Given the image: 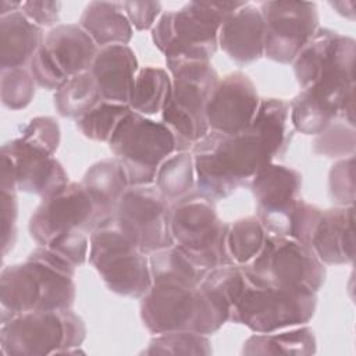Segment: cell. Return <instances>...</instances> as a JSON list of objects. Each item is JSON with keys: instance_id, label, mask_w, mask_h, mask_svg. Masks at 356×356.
<instances>
[{"instance_id": "cell-18", "label": "cell", "mask_w": 356, "mask_h": 356, "mask_svg": "<svg viewBox=\"0 0 356 356\" xmlns=\"http://www.w3.org/2000/svg\"><path fill=\"white\" fill-rule=\"evenodd\" d=\"M218 46L238 65L264 56V21L259 7L246 1L220 26Z\"/></svg>"}, {"instance_id": "cell-5", "label": "cell", "mask_w": 356, "mask_h": 356, "mask_svg": "<svg viewBox=\"0 0 356 356\" xmlns=\"http://www.w3.org/2000/svg\"><path fill=\"white\" fill-rule=\"evenodd\" d=\"M171 89L161 110V122L175 139V152L191 150L210 131L206 107L220 81L209 61L168 63Z\"/></svg>"}, {"instance_id": "cell-25", "label": "cell", "mask_w": 356, "mask_h": 356, "mask_svg": "<svg viewBox=\"0 0 356 356\" xmlns=\"http://www.w3.org/2000/svg\"><path fill=\"white\" fill-rule=\"evenodd\" d=\"M249 185L256 209H273L299 199L302 175L291 167L271 161L252 177Z\"/></svg>"}, {"instance_id": "cell-21", "label": "cell", "mask_w": 356, "mask_h": 356, "mask_svg": "<svg viewBox=\"0 0 356 356\" xmlns=\"http://www.w3.org/2000/svg\"><path fill=\"white\" fill-rule=\"evenodd\" d=\"M138 67L135 51L128 44H111L99 49L89 71L103 100L128 104Z\"/></svg>"}, {"instance_id": "cell-26", "label": "cell", "mask_w": 356, "mask_h": 356, "mask_svg": "<svg viewBox=\"0 0 356 356\" xmlns=\"http://www.w3.org/2000/svg\"><path fill=\"white\" fill-rule=\"evenodd\" d=\"M314 331L303 325L291 327L274 332H254L242 346L246 356H309L316 353Z\"/></svg>"}, {"instance_id": "cell-30", "label": "cell", "mask_w": 356, "mask_h": 356, "mask_svg": "<svg viewBox=\"0 0 356 356\" xmlns=\"http://www.w3.org/2000/svg\"><path fill=\"white\" fill-rule=\"evenodd\" d=\"M102 99L90 71L68 78L54 93V107L61 117L78 118Z\"/></svg>"}, {"instance_id": "cell-29", "label": "cell", "mask_w": 356, "mask_h": 356, "mask_svg": "<svg viewBox=\"0 0 356 356\" xmlns=\"http://www.w3.org/2000/svg\"><path fill=\"white\" fill-rule=\"evenodd\" d=\"M171 89V75L159 67H143L138 71L128 106L142 115L161 113Z\"/></svg>"}, {"instance_id": "cell-34", "label": "cell", "mask_w": 356, "mask_h": 356, "mask_svg": "<svg viewBox=\"0 0 356 356\" xmlns=\"http://www.w3.org/2000/svg\"><path fill=\"white\" fill-rule=\"evenodd\" d=\"M213 353L207 335L193 331H168L154 334L142 355H195L209 356Z\"/></svg>"}, {"instance_id": "cell-44", "label": "cell", "mask_w": 356, "mask_h": 356, "mask_svg": "<svg viewBox=\"0 0 356 356\" xmlns=\"http://www.w3.org/2000/svg\"><path fill=\"white\" fill-rule=\"evenodd\" d=\"M330 6L342 17L350 21L355 19V1H330Z\"/></svg>"}, {"instance_id": "cell-23", "label": "cell", "mask_w": 356, "mask_h": 356, "mask_svg": "<svg viewBox=\"0 0 356 356\" xmlns=\"http://www.w3.org/2000/svg\"><path fill=\"white\" fill-rule=\"evenodd\" d=\"M81 184L95 204L97 224L115 213L121 196L129 188L124 170L115 159L93 163L85 171Z\"/></svg>"}, {"instance_id": "cell-3", "label": "cell", "mask_w": 356, "mask_h": 356, "mask_svg": "<svg viewBox=\"0 0 356 356\" xmlns=\"http://www.w3.org/2000/svg\"><path fill=\"white\" fill-rule=\"evenodd\" d=\"M232 305L218 293L171 281L152 282L140 298V320L152 334L193 331L217 332L231 317Z\"/></svg>"}, {"instance_id": "cell-24", "label": "cell", "mask_w": 356, "mask_h": 356, "mask_svg": "<svg viewBox=\"0 0 356 356\" xmlns=\"http://www.w3.org/2000/svg\"><path fill=\"white\" fill-rule=\"evenodd\" d=\"M78 24L99 49L111 44H128L134 35L122 4L115 1H90L83 8Z\"/></svg>"}, {"instance_id": "cell-16", "label": "cell", "mask_w": 356, "mask_h": 356, "mask_svg": "<svg viewBox=\"0 0 356 356\" xmlns=\"http://www.w3.org/2000/svg\"><path fill=\"white\" fill-rule=\"evenodd\" d=\"M256 85L243 72L235 71L218 81L206 107L210 131L239 134L245 131L259 107Z\"/></svg>"}, {"instance_id": "cell-35", "label": "cell", "mask_w": 356, "mask_h": 356, "mask_svg": "<svg viewBox=\"0 0 356 356\" xmlns=\"http://www.w3.org/2000/svg\"><path fill=\"white\" fill-rule=\"evenodd\" d=\"M36 82L29 68L1 70L0 74V99L4 107L10 110H22L31 104L35 96Z\"/></svg>"}, {"instance_id": "cell-12", "label": "cell", "mask_w": 356, "mask_h": 356, "mask_svg": "<svg viewBox=\"0 0 356 356\" xmlns=\"http://www.w3.org/2000/svg\"><path fill=\"white\" fill-rule=\"evenodd\" d=\"M121 228L146 256L174 243L170 231V204L154 184L129 186L115 213Z\"/></svg>"}, {"instance_id": "cell-11", "label": "cell", "mask_w": 356, "mask_h": 356, "mask_svg": "<svg viewBox=\"0 0 356 356\" xmlns=\"http://www.w3.org/2000/svg\"><path fill=\"white\" fill-rule=\"evenodd\" d=\"M317 307V293L274 286L246 285L229 320L253 332H274L307 324Z\"/></svg>"}, {"instance_id": "cell-43", "label": "cell", "mask_w": 356, "mask_h": 356, "mask_svg": "<svg viewBox=\"0 0 356 356\" xmlns=\"http://www.w3.org/2000/svg\"><path fill=\"white\" fill-rule=\"evenodd\" d=\"M61 1L47 0H29L21 3V11L35 25L43 28H54L60 18Z\"/></svg>"}, {"instance_id": "cell-9", "label": "cell", "mask_w": 356, "mask_h": 356, "mask_svg": "<svg viewBox=\"0 0 356 356\" xmlns=\"http://www.w3.org/2000/svg\"><path fill=\"white\" fill-rule=\"evenodd\" d=\"M227 228L228 224L217 216L214 200L197 191L170 206L174 243L206 270L232 263L227 252Z\"/></svg>"}, {"instance_id": "cell-1", "label": "cell", "mask_w": 356, "mask_h": 356, "mask_svg": "<svg viewBox=\"0 0 356 356\" xmlns=\"http://www.w3.org/2000/svg\"><path fill=\"white\" fill-rule=\"evenodd\" d=\"M75 268L46 246L33 249L24 263L6 266L0 273V321L33 310L71 309Z\"/></svg>"}, {"instance_id": "cell-36", "label": "cell", "mask_w": 356, "mask_h": 356, "mask_svg": "<svg viewBox=\"0 0 356 356\" xmlns=\"http://www.w3.org/2000/svg\"><path fill=\"white\" fill-rule=\"evenodd\" d=\"M356 132L355 127L346 122H331L313 143V152L328 159H345L355 156Z\"/></svg>"}, {"instance_id": "cell-15", "label": "cell", "mask_w": 356, "mask_h": 356, "mask_svg": "<svg viewBox=\"0 0 356 356\" xmlns=\"http://www.w3.org/2000/svg\"><path fill=\"white\" fill-rule=\"evenodd\" d=\"M96 224V209L88 192L81 182H68L42 199L29 218L28 229L39 246H47L63 234L78 228L92 231Z\"/></svg>"}, {"instance_id": "cell-40", "label": "cell", "mask_w": 356, "mask_h": 356, "mask_svg": "<svg viewBox=\"0 0 356 356\" xmlns=\"http://www.w3.org/2000/svg\"><path fill=\"white\" fill-rule=\"evenodd\" d=\"M1 199V248L6 256L14 246L17 239V218H18V200L17 192L0 191Z\"/></svg>"}, {"instance_id": "cell-4", "label": "cell", "mask_w": 356, "mask_h": 356, "mask_svg": "<svg viewBox=\"0 0 356 356\" xmlns=\"http://www.w3.org/2000/svg\"><path fill=\"white\" fill-rule=\"evenodd\" d=\"M246 1H189L179 10L165 11L152 28V40L164 54L165 64L209 61L218 47L222 22Z\"/></svg>"}, {"instance_id": "cell-38", "label": "cell", "mask_w": 356, "mask_h": 356, "mask_svg": "<svg viewBox=\"0 0 356 356\" xmlns=\"http://www.w3.org/2000/svg\"><path fill=\"white\" fill-rule=\"evenodd\" d=\"M60 134L61 132L57 120L49 115H42L32 118L22 128L19 138L29 145L54 156L60 146Z\"/></svg>"}, {"instance_id": "cell-13", "label": "cell", "mask_w": 356, "mask_h": 356, "mask_svg": "<svg viewBox=\"0 0 356 356\" xmlns=\"http://www.w3.org/2000/svg\"><path fill=\"white\" fill-rule=\"evenodd\" d=\"M0 156V191H21L44 199L70 182L67 171L53 154L19 136L6 142Z\"/></svg>"}, {"instance_id": "cell-39", "label": "cell", "mask_w": 356, "mask_h": 356, "mask_svg": "<svg viewBox=\"0 0 356 356\" xmlns=\"http://www.w3.org/2000/svg\"><path fill=\"white\" fill-rule=\"evenodd\" d=\"M46 248L58 253L75 267H79L89 256V235L85 229H72L56 238Z\"/></svg>"}, {"instance_id": "cell-17", "label": "cell", "mask_w": 356, "mask_h": 356, "mask_svg": "<svg viewBox=\"0 0 356 356\" xmlns=\"http://www.w3.org/2000/svg\"><path fill=\"white\" fill-rule=\"evenodd\" d=\"M355 56L353 38L318 28L292 61L296 82L300 89H306L330 70L353 71Z\"/></svg>"}, {"instance_id": "cell-45", "label": "cell", "mask_w": 356, "mask_h": 356, "mask_svg": "<svg viewBox=\"0 0 356 356\" xmlns=\"http://www.w3.org/2000/svg\"><path fill=\"white\" fill-rule=\"evenodd\" d=\"M21 3L22 1H8V0H3L1 1V7H0V15H6L10 14L13 11H17L21 8Z\"/></svg>"}, {"instance_id": "cell-20", "label": "cell", "mask_w": 356, "mask_h": 356, "mask_svg": "<svg viewBox=\"0 0 356 356\" xmlns=\"http://www.w3.org/2000/svg\"><path fill=\"white\" fill-rule=\"evenodd\" d=\"M40 49L65 79L89 71L99 51L79 24L56 25L44 35Z\"/></svg>"}, {"instance_id": "cell-28", "label": "cell", "mask_w": 356, "mask_h": 356, "mask_svg": "<svg viewBox=\"0 0 356 356\" xmlns=\"http://www.w3.org/2000/svg\"><path fill=\"white\" fill-rule=\"evenodd\" d=\"M152 282L171 281L196 288L209 270L197 266L181 248L172 245L149 254Z\"/></svg>"}, {"instance_id": "cell-10", "label": "cell", "mask_w": 356, "mask_h": 356, "mask_svg": "<svg viewBox=\"0 0 356 356\" xmlns=\"http://www.w3.org/2000/svg\"><path fill=\"white\" fill-rule=\"evenodd\" d=\"M108 147L128 185L142 186L154 184L159 167L175 152V139L163 122L131 111L115 128Z\"/></svg>"}, {"instance_id": "cell-27", "label": "cell", "mask_w": 356, "mask_h": 356, "mask_svg": "<svg viewBox=\"0 0 356 356\" xmlns=\"http://www.w3.org/2000/svg\"><path fill=\"white\" fill-rule=\"evenodd\" d=\"M289 103L284 99L268 97L260 99L259 107L248 128L264 140L275 157L289 143Z\"/></svg>"}, {"instance_id": "cell-32", "label": "cell", "mask_w": 356, "mask_h": 356, "mask_svg": "<svg viewBox=\"0 0 356 356\" xmlns=\"http://www.w3.org/2000/svg\"><path fill=\"white\" fill-rule=\"evenodd\" d=\"M266 238L267 232L257 217H243L228 224L225 242L231 261L236 266L250 263L260 253Z\"/></svg>"}, {"instance_id": "cell-8", "label": "cell", "mask_w": 356, "mask_h": 356, "mask_svg": "<svg viewBox=\"0 0 356 356\" xmlns=\"http://www.w3.org/2000/svg\"><path fill=\"white\" fill-rule=\"evenodd\" d=\"M252 285L317 293L325 282V264L307 245L292 238L267 235L260 253L241 266Z\"/></svg>"}, {"instance_id": "cell-19", "label": "cell", "mask_w": 356, "mask_h": 356, "mask_svg": "<svg viewBox=\"0 0 356 356\" xmlns=\"http://www.w3.org/2000/svg\"><path fill=\"white\" fill-rule=\"evenodd\" d=\"M312 250L331 266L349 264L355 260V206H334L321 210L314 228Z\"/></svg>"}, {"instance_id": "cell-42", "label": "cell", "mask_w": 356, "mask_h": 356, "mask_svg": "<svg viewBox=\"0 0 356 356\" xmlns=\"http://www.w3.org/2000/svg\"><path fill=\"white\" fill-rule=\"evenodd\" d=\"M320 216H321V209H318L314 204H309L305 200H300L289 238L303 245H307L310 248L312 236L320 220Z\"/></svg>"}, {"instance_id": "cell-2", "label": "cell", "mask_w": 356, "mask_h": 356, "mask_svg": "<svg viewBox=\"0 0 356 356\" xmlns=\"http://www.w3.org/2000/svg\"><path fill=\"white\" fill-rule=\"evenodd\" d=\"M191 152L196 189L211 200L231 196L274 159L264 140L249 128L239 134L209 131Z\"/></svg>"}, {"instance_id": "cell-41", "label": "cell", "mask_w": 356, "mask_h": 356, "mask_svg": "<svg viewBox=\"0 0 356 356\" xmlns=\"http://www.w3.org/2000/svg\"><path fill=\"white\" fill-rule=\"evenodd\" d=\"M121 4L127 18L136 31H147L153 28L163 14L159 1H122Z\"/></svg>"}, {"instance_id": "cell-31", "label": "cell", "mask_w": 356, "mask_h": 356, "mask_svg": "<svg viewBox=\"0 0 356 356\" xmlns=\"http://www.w3.org/2000/svg\"><path fill=\"white\" fill-rule=\"evenodd\" d=\"M154 185L167 200H178L196 185L195 164L191 150L174 152L157 170Z\"/></svg>"}, {"instance_id": "cell-33", "label": "cell", "mask_w": 356, "mask_h": 356, "mask_svg": "<svg viewBox=\"0 0 356 356\" xmlns=\"http://www.w3.org/2000/svg\"><path fill=\"white\" fill-rule=\"evenodd\" d=\"M132 110L128 104L100 100L95 107L75 120L79 132L95 142H107L115 128Z\"/></svg>"}, {"instance_id": "cell-14", "label": "cell", "mask_w": 356, "mask_h": 356, "mask_svg": "<svg viewBox=\"0 0 356 356\" xmlns=\"http://www.w3.org/2000/svg\"><path fill=\"white\" fill-rule=\"evenodd\" d=\"M259 8L264 21V57L278 64H292L318 29L316 3L263 1Z\"/></svg>"}, {"instance_id": "cell-7", "label": "cell", "mask_w": 356, "mask_h": 356, "mask_svg": "<svg viewBox=\"0 0 356 356\" xmlns=\"http://www.w3.org/2000/svg\"><path fill=\"white\" fill-rule=\"evenodd\" d=\"M89 261L113 293L140 299L152 286L149 257L121 228L114 214L90 231Z\"/></svg>"}, {"instance_id": "cell-37", "label": "cell", "mask_w": 356, "mask_h": 356, "mask_svg": "<svg viewBox=\"0 0 356 356\" xmlns=\"http://www.w3.org/2000/svg\"><path fill=\"white\" fill-rule=\"evenodd\" d=\"M328 196L335 206H355V156L337 160L328 172Z\"/></svg>"}, {"instance_id": "cell-22", "label": "cell", "mask_w": 356, "mask_h": 356, "mask_svg": "<svg viewBox=\"0 0 356 356\" xmlns=\"http://www.w3.org/2000/svg\"><path fill=\"white\" fill-rule=\"evenodd\" d=\"M43 40V29L28 19L21 8L0 15V68L25 67Z\"/></svg>"}, {"instance_id": "cell-6", "label": "cell", "mask_w": 356, "mask_h": 356, "mask_svg": "<svg viewBox=\"0 0 356 356\" xmlns=\"http://www.w3.org/2000/svg\"><path fill=\"white\" fill-rule=\"evenodd\" d=\"M85 338V323L71 309L26 312L0 325V348L6 356L83 353L79 346Z\"/></svg>"}]
</instances>
